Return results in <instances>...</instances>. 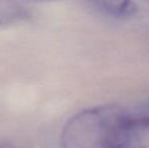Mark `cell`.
Listing matches in <instances>:
<instances>
[{
	"mask_svg": "<svg viewBox=\"0 0 149 148\" xmlns=\"http://www.w3.org/2000/svg\"><path fill=\"white\" fill-rule=\"evenodd\" d=\"M129 118L114 105L85 110L70 119L61 134V148H120L122 130Z\"/></svg>",
	"mask_w": 149,
	"mask_h": 148,
	"instance_id": "obj_1",
	"label": "cell"
},
{
	"mask_svg": "<svg viewBox=\"0 0 149 148\" xmlns=\"http://www.w3.org/2000/svg\"><path fill=\"white\" fill-rule=\"evenodd\" d=\"M120 148H149V116L127 119L122 130Z\"/></svg>",
	"mask_w": 149,
	"mask_h": 148,
	"instance_id": "obj_2",
	"label": "cell"
},
{
	"mask_svg": "<svg viewBox=\"0 0 149 148\" xmlns=\"http://www.w3.org/2000/svg\"><path fill=\"white\" fill-rule=\"evenodd\" d=\"M93 4L102 13L118 19L129 18L137 11V5L130 1H96Z\"/></svg>",
	"mask_w": 149,
	"mask_h": 148,
	"instance_id": "obj_3",
	"label": "cell"
},
{
	"mask_svg": "<svg viewBox=\"0 0 149 148\" xmlns=\"http://www.w3.org/2000/svg\"><path fill=\"white\" fill-rule=\"evenodd\" d=\"M145 111L147 112L148 114H147V115H144V116H149V103L145 106Z\"/></svg>",
	"mask_w": 149,
	"mask_h": 148,
	"instance_id": "obj_4",
	"label": "cell"
},
{
	"mask_svg": "<svg viewBox=\"0 0 149 148\" xmlns=\"http://www.w3.org/2000/svg\"><path fill=\"white\" fill-rule=\"evenodd\" d=\"M0 148H10V147H8V146H0Z\"/></svg>",
	"mask_w": 149,
	"mask_h": 148,
	"instance_id": "obj_5",
	"label": "cell"
}]
</instances>
